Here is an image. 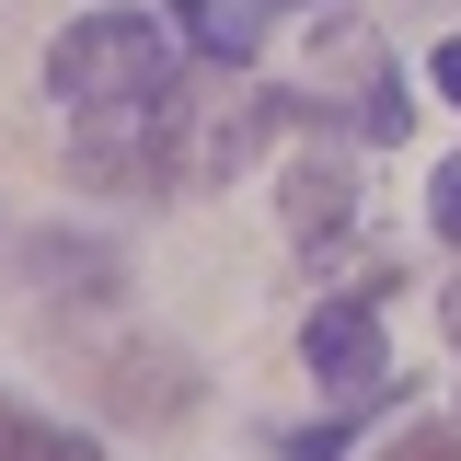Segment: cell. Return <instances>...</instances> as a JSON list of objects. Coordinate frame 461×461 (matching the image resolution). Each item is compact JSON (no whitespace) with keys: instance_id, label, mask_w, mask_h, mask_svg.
Listing matches in <instances>:
<instances>
[{"instance_id":"cell-1","label":"cell","mask_w":461,"mask_h":461,"mask_svg":"<svg viewBox=\"0 0 461 461\" xmlns=\"http://www.w3.org/2000/svg\"><path fill=\"white\" fill-rule=\"evenodd\" d=\"M47 93L69 115L81 104H139V93H173V35L150 12H81L47 35Z\"/></svg>"},{"instance_id":"cell-2","label":"cell","mask_w":461,"mask_h":461,"mask_svg":"<svg viewBox=\"0 0 461 461\" xmlns=\"http://www.w3.org/2000/svg\"><path fill=\"white\" fill-rule=\"evenodd\" d=\"M69 173L104 196H162L185 173V93H139V104H81L69 127Z\"/></svg>"},{"instance_id":"cell-3","label":"cell","mask_w":461,"mask_h":461,"mask_svg":"<svg viewBox=\"0 0 461 461\" xmlns=\"http://www.w3.org/2000/svg\"><path fill=\"white\" fill-rule=\"evenodd\" d=\"M300 357H312V381H323L335 403H369V393H381V369H393V346H381V300H369V288H357V300H312Z\"/></svg>"},{"instance_id":"cell-4","label":"cell","mask_w":461,"mask_h":461,"mask_svg":"<svg viewBox=\"0 0 461 461\" xmlns=\"http://www.w3.org/2000/svg\"><path fill=\"white\" fill-rule=\"evenodd\" d=\"M346 220H357V173H346V150L323 139V104H312V150L288 162V242H300V254H323Z\"/></svg>"},{"instance_id":"cell-5","label":"cell","mask_w":461,"mask_h":461,"mask_svg":"<svg viewBox=\"0 0 461 461\" xmlns=\"http://www.w3.org/2000/svg\"><path fill=\"white\" fill-rule=\"evenodd\" d=\"M93 381H104L115 415H185L196 403V381H185L173 346H115V357H93Z\"/></svg>"},{"instance_id":"cell-6","label":"cell","mask_w":461,"mask_h":461,"mask_svg":"<svg viewBox=\"0 0 461 461\" xmlns=\"http://www.w3.org/2000/svg\"><path fill=\"white\" fill-rule=\"evenodd\" d=\"M23 277L47 288V300H115V242H81V230H35L23 242Z\"/></svg>"},{"instance_id":"cell-7","label":"cell","mask_w":461,"mask_h":461,"mask_svg":"<svg viewBox=\"0 0 461 461\" xmlns=\"http://www.w3.org/2000/svg\"><path fill=\"white\" fill-rule=\"evenodd\" d=\"M173 23H185V47L242 69V58L266 47V0H173Z\"/></svg>"},{"instance_id":"cell-8","label":"cell","mask_w":461,"mask_h":461,"mask_svg":"<svg viewBox=\"0 0 461 461\" xmlns=\"http://www.w3.org/2000/svg\"><path fill=\"white\" fill-rule=\"evenodd\" d=\"M0 461H104L81 427H58V415H35V403L0 393Z\"/></svg>"},{"instance_id":"cell-9","label":"cell","mask_w":461,"mask_h":461,"mask_svg":"<svg viewBox=\"0 0 461 461\" xmlns=\"http://www.w3.org/2000/svg\"><path fill=\"white\" fill-rule=\"evenodd\" d=\"M381 461H461V427L450 415H403L393 438H381Z\"/></svg>"},{"instance_id":"cell-10","label":"cell","mask_w":461,"mask_h":461,"mask_svg":"<svg viewBox=\"0 0 461 461\" xmlns=\"http://www.w3.org/2000/svg\"><path fill=\"white\" fill-rule=\"evenodd\" d=\"M427 220H438V242H461V150L438 162V185H427Z\"/></svg>"},{"instance_id":"cell-11","label":"cell","mask_w":461,"mask_h":461,"mask_svg":"<svg viewBox=\"0 0 461 461\" xmlns=\"http://www.w3.org/2000/svg\"><path fill=\"white\" fill-rule=\"evenodd\" d=\"M427 93H438V104H461V35H450L438 58H427Z\"/></svg>"},{"instance_id":"cell-12","label":"cell","mask_w":461,"mask_h":461,"mask_svg":"<svg viewBox=\"0 0 461 461\" xmlns=\"http://www.w3.org/2000/svg\"><path fill=\"white\" fill-rule=\"evenodd\" d=\"M438 323H450V346H461V277H450V300H438Z\"/></svg>"}]
</instances>
